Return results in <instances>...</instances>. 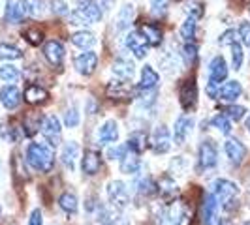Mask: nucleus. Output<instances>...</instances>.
<instances>
[{"label": "nucleus", "mask_w": 250, "mask_h": 225, "mask_svg": "<svg viewBox=\"0 0 250 225\" xmlns=\"http://www.w3.org/2000/svg\"><path fill=\"white\" fill-rule=\"evenodd\" d=\"M92 2L96 4V8H98L102 13H107L115 8V2H117V0H92Z\"/></svg>", "instance_id": "nucleus-51"}, {"label": "nucleus", "mask_w": 250, "mask_h": 225, "mask_svg": "<svg viewBox=\"0 0 250 225\" xmlns=\"http://www.w3.org/2000/svg\"><path fill=\"white\" fill-rule=\"evenodd\" d=\"M126 47L134 53L136 58H145L149 55V41L138 30L136 32H130L126 36Z\"/></svg>", "instance_id": "nucleus-10"}, {"label": "nucleus", "mask_w": 250, "mask_h": 225, "mask_svg": "<svg viewBox=\"0 0 250 225\" xmlns=\"http://www.w3.org/2000/svg\"><path fill=\"white\" fill-rule=\"evenodd\" d=\"M136 191H138L139 195H143V197H152V195L158 193V184L150 176H143L136 184Z\"/></svg>", "instance_id": "nucleus-34"}, {"label": "nucleus", "mask_w": 250, "mask_h": 225, "mask_svg": "<svg viewBox=\"0 0 250 225\" xmlns=\"http://www.w3.org/2000/svg\"><path fill=\"white\" fill-rule=\"evenodd\" d=\"M141 167L139 162V154L132 152V150H126V154L121 158V173L125 175H136Z\"/></svg>", "instance_id": "nucleus-25"}, {"label": "nucleus", "mask_w": 250, "mask_h": 225, "mask_svg": "<svg viewBox=\"0 0 250 225\" xmlns=\"http://www.w3.org/2000/svg\"><path fill=\"white\" fill-rule=\"evenodd\" d=\"M243 225H250V222H245V224H243Z\"/></svg>", "instance_id": "nucleus-56"}, {"label": "nucleus", "mask_w": 250, "mask_h": 225, "mask_svg": "<svg viewBox=\"0 0 250 225\" xmlns=\"http://www.w3.org/2000/svg\"><path fill=\"white\" fill-rule=\"evenodd\" d=\"M26 15V8L23 0H8L6 2V21L12 25L23 23Z\"/></svg>", "instance_id": "nucleus-15"}, {"label": "nucleus", "mask_w": 250, "mask_h": 225, "mask_svg": "<svg viewBox=\"0 0 250 225\" xmlns=\"http://www.w3.org/2000/svg\"><path fill=\"white\" fill-rule=\"evenodd\" d=\"M160 83V75L156 74V70L152 66H143L141 68V83L139 90H156Z\"/></svg>", "instance_id": "nucleus-22"}, {"label": "nucleus", "mask_w": 250, "mask_h": 225, "mask_svg": "<svg viewBox=\"0 0 250 225\" xmlns=\"http://www.w3.org/2000/svg\"><path fill=\"white\" fill-rule=\"evenodd\" d=\"M100 167H102V158L98 152L94 150H87L83 160H81V169L83 173L87 176H94L96 173H100Z\"/></svg>", "instance_id": "nucleus-18"}, {"label": "nucleus", "mask_w": 250, "mask_h": 225, "mask_svg": "<svg viewBox=\"0 0 250 225\" xmlns=\"http://www.w3.org/2000/svg\"><path fill=\"white\" fill-rule=\"evenodd\" d=\"M228 77V64H226L224 56H214L211 64H209V83H207V94L211 98H216L218 90H220V83L226 81Z\"/></svg>", "instance_id": "nucleus-4"}, {"label": "nucleus", "mask_w": 250, "mask_h": 225, "mask_svg": "<svg viewBox=\"0 0 250 225\" xmlns=\"http://www.w3.org/2000/svg\"><path fill=\"white\" fill-rule=\"evenodd\" d=\"M224 114L229 118V120H235V122H239L245 114H247V109L243 107V105H235V103H231V105H228L224 109Z\"/></svg>", "instance_id": "nucleus-40"}, {"label": "nucleus", "mask_w": 250, "mask_h": 225, "mask_svg": "<svg viewBox=\"0 0 250 225\" xmlns=\"http://www.w3.org/2000/svg\"><path fill=\"white\" fill-rule=\"evenodd\" d=\"M224 150L228 154V158H229V162L235 163V165L243 163V160L247 158V147L237 139H228L224 145Z\"/></svg>", "instance_id": "nucleus-16"}, {"label": "nucleus", "mask_w": 250, "mask_h": 225, "mask_svg": "<svg viewBox=\"0 0 250 225\" xmlns=\"http://www.w3.org/2000/svg\"><path fill=\"white\" fill-rule=\"evenodd\" d=\"M187 13H188V17H192V19L198 21V19L203 17V6H201L200 2H188Z\"/></svg>", "instance_id": "nucleus-47"}, {"label": "nucleus", "mask_w": 250, "mask_h": 225, "mask_svg": "<svg viewBox=\"0 0 250 225\" xmlns=\"http://www.w3.org/2000/svg\"><path fill=\"white\" fill-rule=\"evenodd\" d=\"M107 199L111 203L117 210H123L128 206V201H130V195H128V188H126L125 182L121 180H113L107 184Z\"/></svg>", "instance_id": "nucleus-6"}, {"label": "nucleus", "mask_w": 250, "mask_h": 225, "mask_svg": "<svg viewBox=\"0 0 250 225\" xmlns=\"http://www.w3.org/2000/svg\"><path fill=\"white\" fill-rule=\"evenodd\" d=\"M74 66L75 70L81 75H92L98 68V55L94 51H85V53H79L74 56Z\"/></svg>", "instance_id": "nucleus-8"}, {"label": "nucleus", "mask_w": 250, "mask_h": 225, "mask_svg": "<svg viewBox=\"0 0 250 225\" xmlns=\"http://www.w3.org/2000/svg\"><path fill=\"white\" fill-rule=\"evenodd\" d=\"M145 147H147V135H145L143 131H134V133H130L128 143H126V149L136 152V154H141V152L145 150Z\"/></svg>", "instance_id": "nucleus-33"}, {"label": "nucleus", "mask_w": 250, "mask_h": 225, "mask_svg": "<svg viewBox=\"0 0 250 225\" xmlns=\"http://www.w3.org/2000/svg\"><path fill=\"white\" fill-rule=\"evenodd\" d=\"M51 10L57 15H68V6L62 0H51Z\"/></svg>", "instance_id": "nucleus-50"}, {"label": "nucleus", "mask_w": 250, "mask_h": 225, "mask_svg": "<svg viewBox=\"0 0 250 225\" xmlns=\"http://www.w3.org/2000/svg\"><path fill=\"white\" fill-rule=\"evenodd\" d=\"M237 34H235V30H226L224 34H220V38H218V43H220V47H224V45H231V43H235L237 41Z\"/></svg>", "instance_id": "nucleus-49"}, {"label": "nucleus", "mask_w": 250, "mask_h": 225, "mask_svg": "<svg viewBox=\"0 0 250 225\" xmlns=\"http://www.w3.org/2000/svg\"><path fill=\"white\" fill-rule=\"evenodd\" d=\"M179 101H181V107L185 111L194 109L196 101H198V85H196V79H187L179 85Z\"/></svg>", "instance_id": "nucleus-7"}, {"label": "nucleus", "mask_w": 250, "mask_h": 225, "mask_svg": "<svg viewBox=\"0 0 250 225\" xmlns=\"http://www.w3.org/2000/svg\"><path fill=\"white\" fill-rule=\"evenodd\" d=\"M23 36H25L26 41H28L30 45H34V47H36V45H40V43L43 41V32H42L40 28H36V26H32V28H26Z\"/></svg>", "instance_id": "nucleus-41"}, {"label": "nucleus", "mask_w": 250, "mask_h": 225, "mask_svg": "<svg viewBox=\"0 0 250 225\" xmlns=\"http://www.w3.org/2000/svg\"><path fill=\"white\" fill-rule=\"evenodd\" d=\"M158 193H160V197H162L164 201H169L171 199H175V195H177V184H175V180L171 178L169 175H164L158 182Z\"/></svg>", "instance_id": "nucleus-28"}, {"label": "nucleus", "mask_w": 250, "mask_h": 225, "mask_svg": "<svg viewBox=\"0 0 250 225\" xmlns=\"http://www.w3.org/2000/svg\"><path fill=\"white\" fill-rule=\"evenodd\" d=\"M247 130H249V133H250V114H249V118H247Z\"/></svg>", "instance_id": "nucleus-55"}, {"label": "nucleus", "mask_w": 250, "mask_h": 225, "mask_svg": "<svg viewBox=\"0 0 250 225\" xmlns=\"http://www.w3.org/2000/svg\"><path fill=\"white\" fill-rule=\"evenodd\" d=\"M19 77H21V72L12 66V64H4V66H0V79L2 81H6V83H15V81H19Z\"/></svg>", "instance_id": "nucleus-38"}, {"label": "nucleus", "mask_w": 250, "mask_h": 225, "mask_svg": "<svg viewBox=\"0 0 250 225\" xmlns=\"http://www.w3.org/2000/svg\"><path fill=\"white\" fill-rule=\"evenodd\" d=\"M167 6H169V0H150V12L154 17H162L167 12Z\"/></svg>", "instance_id": "nucleus-43"}, {"label": "nucleus", "mask_w": 250, "mask_h": 225, "mask_svg": "<svg viewBox=\"0 0 250 225\" xmlns=\"http://www.w3.org/2000/svg\"><path fill=\"white\" fill-rule=\"evenodd\" d=\"M192 126H194V118L187 116V114H181L175 120V130H173V137H175V145L183 147L187 143V137L192 131Z\"/></svg>", "instance_id": "nucleus-14"}, {"label": "nucleus", "mask_w": 250, "mask_h": 225, "mask_svg": "<svg viewBox=\"0 0 250 225\" xmlns=\"http://www.w3.org/2000/svg\"><path fill=\"white\" fill-rule=\"evenodd\" d=\"M43 114H40V112H30V114H26L25 120H23V133H25L26 137H32V135H36L38 131H40V128L43 124Z\"/></svg>", "instance_id": "nucleus-27"}, {"label": "nucleus", "mask_w": 250, "mask_h": 225, "mask_svg": "<svg viewBox=\"0 0 250 225\" xmlns=\"http://www.w3.org/2000/svg\"><path fill=\"white\" fill-rule=\"evenodd\" d=\"M23 58V51L12 43H0V60H19Z\"/></svg>", "instance_id": "nucleus-35"}, {"label": "nucleus", "mask_w": 250, "mask_h": 225, "mask_svg": "<svg viewBox=\"0 0 250 225\" xmlns=\"http://www.w3.org/2000/svg\"><path fill=\"white\" fill-rule=\"evenodd\" d=\"M0 214H2V208H0Z\"/></svg>", "instance_id": "nucleus-57"}, {"label": "nucleus", "mask_w": 250, "mask_h": 225, "mask_svg": "<svg viewBox=\"0 0 250 225\" xmlns=\"http://www.w3.org/2000/svg\"><path fill=\"white\" fill-rule=\"evenodd\" d=\"M211 124H213V128H216L220 133H224V135H228V133L231 131V122H229V118L226 116L224 112L214 114L213 118H211Z\"/></svg>", "instance_id": "nucleus-37"}, {"label": "nucleus", "mask_w": 250, "mask_h": 225, "mask_svg": "<svg viewBox=\"0 0 250 225\" xmlns=\"http://www.w3.org/2000/svg\"><path fill=\"white\" fill-rule=\"evenodd\" d=\"M26 8V15L40 17L42 15V0H23Z\"/></svg>", "instance_id": "nucleus-45"}, {"label": "nucleus", "mask_w": 250, "mask_h": 225, "mask_svg": "<svg viewBox=\"0 0 250 225\" xmlns=\"http://www.w3.org/2000/svg\"><path fill=\"white\" fill-rule=\"evenodd\" d=\"M42 133H43L45 141L49 143L51 149H57V147L61 145V141H62V128H61V120H59L55 114L45 116V118H43V124H42Z\"/></svg>", "instance_id": "nucleus-5"}, {"label": "nucleus", "mask_w": 250, "mask_h": 225, "mask_svg": "<svg viewBox=\"0 0 250 225\" xmlns=\"http://www.w3.org/2000/svg\"><path fill=\"white\" fill-rule=\"evenodd\" d=\"M64 124L66 128H75V126H79V112L75 107H70L66 114H64Z\"/></svg>", "instance_id": "nucleus-46"}, {"label": "nucleus", "mask_w": 250, "mask_h": 225, "mask_svg": "<svg viewBox=\"0 0 250 225\" xmlns=\"http://www.w3.org/2000/svg\"><path fill=\"white\" fill-rule=\"evenodd\" d=\"M126 147H113V149L107 150V156L111 158V160H121L123 156L126 154Z\"/></svg>", "instance_id": "nucleus-52"}, {"label": "nucleus", "mask_w": 250, "mask_h": 225, "mask_svg": "<svg viewBox=\"0 0 250 225\" xmlns=\"http://www.w3.org/2000/svg\"><path fill=\"white\" fill-rule=\"evenodd\" d=\"M59 206L66 214H75L77 212V197L74 193H62L61 199H59Z\"/></svg>", "instance_id": "nucleus-36"}, {"label": "nucleus", "mask_w": 250, "mask_h": 225, "mask_svg": "<svg viewBox=\"0 0 250 225\" xmlns=\"http://www.w3.org/2000/svg\"><path fill=\"white\" fill-rule=\"evenodd\" d=\"M28 225H43V220H42V210L40 208H34L30 218H28Z\"/></svg>", "instance_id": "nucleus-53"}, {"label": "nucleus", "mask_w": 250, "mask_h": 225, "mask_svg": "<svg viewBox=\"0 0 250 225\" xmlns=\"http://www.w3.org/2000/svg\"><path fill=\"white\" fill-rule=\"evenodd\" d=\"M21 100H23V94H21V90L15 87V85H6V87L0 88V103H2L8 111L17 109Z\"/></svg>", "instance_id": "nucleus-12"}, {"label": "nucleus", "mask_w": 250, "mask_h": 225, "mask_svg": "<svg viewBox=\"0 0 250 225\" xmlns=\"http://www.w3.org/2000/svg\"><path fill=\"white\" fill-rule=\"evenodd\" d=\"M117 139H119V126H117L115 120H107L98 130V143L100 145H107V143H115Z\"/></svg>", "instance_id": "nucleus-26"}, {"label": "nucleus", "mask_w": 250, "mask_h": 225, "mask_svg": "<svg viewBox=\"0 0 250 225\" xmlns=\"http://www.w3.org/2000/svg\"><path fill=\"white\" fill-rule=\"evenodd\" d=\"M23 96H25L26 103H30V105H40V103H45L49 100V92L43 87H40V85H34V83H30L25 88Z\"/></svg>", "instance_id": "nucleus-19"}, {"label": "nucleus", "mask_w": 250, "mask_h": 225, "mask_svg": "<svg viewBox=\"0 0 250 225\" xmlns=\"http://www.w3.org/2000/svg\"><path fill=\"white\" fill-rule=\"evenodd\" d=\"M237 36L241 38L243 45H247V47L250 49V23L249 21H245V23H241V25H239Z\"/></svg>", "instance_id": "nucleus-48"}, {"label": "nucleus", "mask_w": 250, "mask_h": 225, "mask_svg": "<svg viewBox=\"0 0 250 225\" xmlns=\"http://www.w3.org/2000/svg\"><path fill=\"white\" fill-rule=\"evenodd\" d=\"M183 56H185V62L187 64L196 62V58H198V47H196V43L187 41V45H185V49H183Z\"/></svg>", "instance_id": "nucleus-44"}, {"label": "nucleus", "mask_w": 250, "mask_h": 225, "mask_svg": "<svg viewBox=\"0 0 250 225\" xmlns=\"http://www.w3.org/2000/svg\"><path fill=\"white\" fill-rule=\"evenodd\" d=\"M72 43L79 49L88 51L90 47L96 45V36L92 32H88V30H79V32L72 34Z\"/></svg>", "instance_id": "nucleus-30"}, {"label": "nucleus", "mask_w": 250, "mask_h": 225, "mask_svg": "<svg viewBox=\"0 0 250 225\" xmlns=\"http://www.w3.org/2000/svg\"><path fill=\"white\" fill-rule=\"evenodd\" d=\"M218 162V149L213 139H205L200 145V169H213Z\"/></svg>", "instance_id": "nucleus-9"}, {"label": "nucleus", "mask_w": 250, "mask_h": 225, "mask_svg": "<svg viewBox=\"0 0 250 225\" xmlns=\"http://www.w3.org/2000/svg\"><path fill=\"white\" fill-rule=\"evenodd\" d=\"M134 15H136V10H134V6L132 4H125L119 13H117V21H115V26H117V30H126V28H130L132 25V21H134Z\"/></svg>", "instance_id": "nucleus-29"}, {"label": "nucleus", "mask_w": 250, "mask_h": 225, "mask_svg": "<svg viewBox=\"0 0 250 225\" xmlns=\"http://www.w3.org/2000/svg\"><path fill=\"white\" fill-rule=\"evenodd\" d=\"M104 13L96 8V4L90 0L87 4H81L79 8H75L72 13H68V21L70 25H81V26H88V25H94L98 23Z\"/></svg>", "instance_id": "nucleus-3"}, {"label": "nucleus", "mask_w": 250, "mask_h": 225, "mask_svg": "<svg viewBox=\"0 0 250 225\" xmlns=\"http://www.w3.org/2000/svg\"><path fill=\"white\" fill-rule=\"evenodd\" d=\"M105 94H107V98H111V100H130V96H132V87L125 83L123 79L121 81H111L107 88H105Z\"/></svg>", "instance_id": "nucleus-17"}, {"label": "nucleus", "mask_w": 250, "mask_h": 225, "mask_svg": "<svg viewBox=\"0 0 250 225\" xmlns=\"http://www.w3.org/2000/svg\"><path fill=\"white\" fill-rule=\"evenodd\" d=\"M77 158H79V145H77L75 141L66 143V145H64V149H62V154H61V160H62L64 167H66V169H70V171H74Z\"/></svg>", "instance_id": "nucleus-24"}, {"label": "nucleus", "mask_w": 250, "mask_h": 225, "mask_svg": "<svg viewBox=\"0 0 250 225\" xmlns=\"http://www.w3.org/2000/svg\"><path fill=\"white\" fill-rule=\"evenodd\" d=\"M183 218H185V208H183V205L175 203V205L167 206L162 212V216H160V225H181Z\"/></svg>", "instance_id": "nucleus-20"}, {"label": "nucleus", "mask_w": 250, "mask_h": 225, "mask_svg": "<svg viewBox=\"0 0 250 225\" xmlns=\"http://www.w3.org/2000/svg\"><path fill=\"white\" fill-rule=\"evenodd\" d=\"M218 225H233V224H231L229 220H220V222H218Z\"/></svg>", "instance_id": "nucleus-54"}, {"label": "nucleus", "mask_w": 250, "mask_h": 225, "mask_svg": "<svg viewBox=\"0 0 250 225\" xmlns=\"http://www.w3.org/2000/svg\"><path fill=\"white\" fill-rule=\"evenodd\" d=\"M43 56H45V60H47L51 66H55V68L62 66V62H64L62 43L57 41V39H49V41L43 45Z\"/></svg>", "instance_id": "nucleus-13"}, {"label": "nucleus", "mask_w": 250, "mask_h": 225, "mask_svg": "<svg viewBox=\"0 0 250 225\" xmlns=\"http://www.w3.org/2000/svg\"><path fill=\"white\" fill-rule=\"evenodd\" d=\"M216 208H218V203L214 199V195H205V199H203V224L213 225Z\"/></svg>", "instance_id": "nucleus-32"}, {"label": "nucleus", "mask_w": 250, "mask_h": 225, "mask_svg": "<svg viewBox=\"0 0 250 225\" xmlns=\"http://www.w3.org/2000/svg\"><path fill=\"white\" fill-rule=\"evenodd\" d=\"M139 32L145 36V39L149 41V45H152V47H158V45L162 43V30H160V26L158 25L147 23V25L141 26Z\"/></svg>", "instance_id": "nucleus-31"}, {"label": "nucleus", "mask_w": 250, "mask_h": 225, "mask_svg": "<svg viewBox=\"0 0 250 225\" xmlns=\"http://www.w3.org/2000/svg\"><path fill=\"white\" fill-rule=\"evenodd\" d=\"M26 163L34 171L51 173L55 167V152L42 143H30L26 149Z\"/></svg>", "instance_id": "nucleus-1"}, {"label": "nucleus", "mask_w": 250, "mask_h": 225, "mask_svg": "<svg viewBox=\"0 0 250 225\" xmlns=\"http://www.w3.org/2000/svg\"><path fill=\"white\" fill-rule=\"evenodd\" d=\"M243 94V87H241V83L239 81H228L224 83L220 90H218V94H216V100L220 101H235Z\"/></svg>", "instance_id": "nucleus-21"}, {"label": "nucleus", "mask_w": 250, "mask_h": 225, "mask_svg": "<svg viewBox=\"0 0 250 225\" xmlns=\"http://www.w3.org/2000/svg\"><path fill=\"white\" fill-rule=\"evenodd\" d=\"M229 47H231V64H233V70H241V66H243V49H241V43L235 41Z\"/></svg>", "instance_id": "nucleus-42"}, {"label": "nucleus", "mask_w": 250, "mask_h": 225, "mask_svg": "<svg viewBox=\"0 0 250 225\" xmlns=\"http://www.w3.org/2000/svg\"><path fill=\"white\" fill-rule=\"evenodd\" d=\"M111 72H113V75H117L119 79L128 81V79H132L134 74H136V66H134V62H130V60H126V58H117L111 66Z\"/></svg>", "instance_id": "nucleus-23"}, {"label": "nucleus", "mask_w": 250, "mask_h": 225, "mask_svg": "<svg viewBox=\"0 0 250 225\" xmlns=\"http://www.w3.org/2000/svg\"><path fill=\"white\" fill-rule=\"evenodd\" d=\"M214 199L216 203L224 208L226 212H231L237 206V195H239V186L231 180L226 178H218L214 182Z\"/></svg>", "instance_id": "nucleus-2"}, {"label": "nucleus", "mask_w": 250, "mask_h": 225, "mask_svg": "<svg viewBox=\"0 0 250 225\" xmlns=\"http://www.w3.org/2000/svg\"><path fill=\"white\" fill-rule=\"evenodd\" d=\"M150 143H152L154 154H166V152H169V149H171V133H169V130L166 126H158L154 130V133H152V141Z\"/></svg>", "instance_id": "nucleus-11"}, {"label": "nucleus", "mask_w": 250, "mask_h": 225, "mask_svg": "<svg viewBox=\"0 0 250 225\" xmlns=\"http://www.w3.org/2000/svg\"><path fill=\"white\" fill-rule=\"evenodd\" d=\"M196 30H198V23H196V19L188 17L187 21L181 25V38H183V39H187V41H192V39L196 38Z\"/></svg>", "instance_id": "nucleus-39"}]
</instances>
